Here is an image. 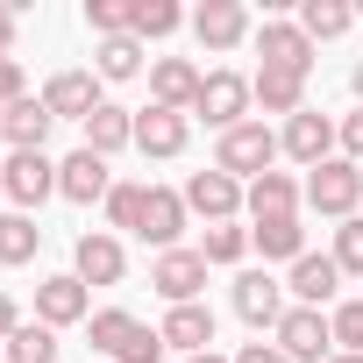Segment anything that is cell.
Here are the masks:
<instances>
[{"label":"cell","mask_w":363,"mask_h":363,"mask_svg":"<svg viewBox=\"0 0 363 363\" xmlns=\"http://www.w3.org/2000/svg\"><path fill=\"white\" fill-rule=\"evenodd\" d=\"M157 335H164V349L200 356V349H214V306H207V299H200V306H171Z\"/></svg>","instance_id":"cell-23"},{"label":"cell","mask_w":363,"mask_h":363,"mask_svg":"<svg viewBox=\"0 0 363 363\" xmlns=\"http://www.w3.org/2000/svg\"><path fill=\"white\" fill-rule=\"evenodd\" d=\"M0 200H8V186H0Z\"/></svg>","instance_id":"cell-45"},{"label":"cell","mask_w":363,"mask_h":363,"mask_svg":"<svg viewBox=\"0 0 363 363\" xmlns=\"http://www.w3.org/2000/svg\"><path fill=\"white\" fill-rule=\"evenodd\" d=\"M299 29L313 43H335V36L356 29V8H349V0H299Z\"/></svg>","instance_id":"cell-29"},{"label":"cell","mask_w":363,"mask_h":363,"mask_svg":"<svg viewBox=\"0 0 363 363\" xmlns=\"http://www.w3.org/2000/svg\"><path fill=\"white\" fill-rule=\"evenodd\" d=\"M86 150L93 157H114V150H135V107H100L93 121H86Z\"/></svg>","instance_id":"cell-24"},{"label":"cell","mask_w":363,"mask_h":363,"mask_svg":"<svg viewBox=\"0 0 363 363\" xmlns=\"http://www.w3.org/2000/svg\"><path fill=\"white\" fill-rule=\"evenodd\" d=\"M306 207L320 214V221H356L363 214V164H349V157H328V164H313L306 171Z\"/></svg>","instance_id":"cell-1"},{"label":"cell","mask_w":363,"mask_h":363,"mask_svg":"<svg viewBox=\"0 0 363 363\" xmlns=\"http://www.w3.org/2000/svg\"><path fill=\"white\" fill-rule=\"evenodd\" d=\"M328 363H363V356H342V349H335V356H328Z\"/></svg>","instance_id":"cell-44"},{"label":"cell","mask_w":363,"mask_h":363,"mask_svg":"<svg viewBox=\"0 0 363 363\" xmlns=\"http://www.w3.org/2000/svg\"><path fill=\"white\" fill-rule=\"evenodd\" d=\"M86 335H93V349H100L107 363H121V349H128V342L143 335V320H135L128 306H100V313L86 320Z\"/></svg>","instance_id":"cell-26"},{"label":"cell","mask_w":363,"mask_h":363,"mask_svg":"<svg viewBox=\"0 0 363 363\" xmlns=\"http://www.w3.org/2000/svg\"><path fill=\"white\" fill-rule=\"evenodd\" d=\"M93 72H100V86L143 79V43H135V36H100V43H93Z\"/></svg>","instance_id":"cell-25"},{"label":"cell","mask_w":363,"mask_h":363,"mask_svg":"<svg viewBox=\"0 0 363 363\" xmlns=\"http://www.w3.org/2000/svg\"><path fill=\"white\" fill-rule=\"evenodd\" d=\"M186 363H235V356H221V349H200V356H186Z\"/></svg>","instance_id":"cell-42"},{"label":"cell","mask_w":363,"mask_h":363,"mask_svg":"<svg viewBox=\"0 0 363 363\" xmlns=\"http://www.w3.org/2000/svg\"><path fill=\"white\" fill-rule=\"evenodd\" d=\"M86 29L100 36H128V0H86Z\"/></svg>","instance_id":"cell-36"},{"label":"cell","mask_w":363,"mask_h":363,"mask_svg":"<svg viewBox=\"0 0 363 363\" xmlns=\"http://www.w3.org/2000/svg\"><path fill=\"white\" fill-rule=\"evenodd\" d=\"M328 328H335V349L342 356H363V299H335L328 306Z\"/></svg>","instance_id":"cell-34"},{"label":"cell","mask_w":363,"mask_h":363,"mask_svg":"<svg viewBox=\"0 0 363 363\" xmlns=\"http://www.w3.org/2000/svg\"><path fill=\"white\" fill-rule=\"evenodd\" d=\"M178 22H186L178 0H128V36L135 43H164V36H178Z\"/></svg>","instance_id":"cell-27"},{"label":"cell","mask_w":363,"mask_h":363,"mask_svg":"<svg viewBox=\"0 0 363 363\" xmlns=\"http://www.w3.org/2000/svg\"><path fill=\"white\" fill-rule=\"evenodd\" d=\"M0 363H8V356H0Z\"/></svg>","instance_id":"cell-47"},{"label":"cell","mask_w":363,"mask_h":363,"mask_svg":"<svg viewBox=\"0 0 363 363\" xmlns=\"http://www.w3.org/2000/svg\"><path fill=\"white\" fill-rule=\"evenodd\" d=\"M15 36H22V8H0V57H15Z\"/></svg>","instance_id":"cell-40"},{"label":"cell","mask_w":363,"mask_h":363,"mask_svg":"<svg viewBox=\"0 0 363 363\" xmlns=\"http://www.w3.org/2000/svg\"><path fill=\"white\" fill-rule=\"evenodd\" d=\"M278 150H285L299 171H313V164H328V157H335V121H328L320 107H299V114L278 128Z\"/></svg>","instance_id":"cell-14"},{"label":"cell","mask_w":363,"mask_h":363,"mask_svg":"<svg viewBox=\"0 0 363 363\" xmlns=\"http://www.w3.org/2000/svg\"><path fill=\"white\" fill-rule=\"evenodd\" d=\"M193 36H200V50L228 57V50H242L257 29H250V8H242V0H200V8H193Z\"/></svg>","instance_id":"cell-10"},{"label":"cell","mask_w":363,"mask_h":363,"mask_svg":"<svg viewBox=\"0 0 363 363\" xmlns=\"http://www.w3.org/2000/svg\"><path fill=\"white\" fill-rule=\"evenodd\" d=\"M285 292H292V306H320V313H328V306L342 299V264H335V257H313V250H306V257L292 264Z\"/></svg>","instance_id":"cell-19"},{"label":"cell","mask_w":363,"mask_h":363,"mask_svg":"<svg viewBox=\"0 0 363 363\" xmlns=\"http://www.w3.org/2000/svg\"><path fill=\"white\" fill-rule=\"evenodd\" d=\"M72 278H79V285H121V278H128V250H121V235L86 228V235L72 242Z\"/></svg>","instance_id":"cell-12"},{"label":"cell","mask_w":363,"mask_h":363,"mask_svg":"<svg viewBox=\"0 0 363 363\" xmlns=\"http://www.w3.org/2000/svg\"><path fill=\"white\" fill-rule=\"evenodd\" d=\"M50 128H57V114L43 107V93H29V100H15L8 114H0V143L8 150H43Z\"/></svg>","instance_id":"cell-21"},{"label":"cell","mask_w":363,"mask_h":363,"mask_svg":"<svg viewBox=\"0 0 363 363\" xmlns=\"http://www.w3.org/2000/svg\"><path fill=\"white\" fill-rule=\"evenodd\" d=\"M0 356H8V363H57V356H65V342H57V328H43V320H22L8 342H0Z\"/></svg>","instance_id":"cell-28"},{"label":"cell","mask_w":363,"mask_h":363,"mask_svg":"<svg viewBox=\"0 0 363 363\" xmlns=\"http://www.w3.org/2000/svg\"><path fill=\"white\" fill-rule=\"evenodd\" d=\"M15 328H22V306H15V299H8V292H0V342H8V335H15Z\"/></svg>","instance_id":"cell-41"},{"label":"cell","mask_w":363,"mask_h":363,"mask_svg":"<svg viewBox=\"0 0 363 363\" xmlns=\"http://www.w3.org/2000/svg\"><path fill=\"white\" fill-rule=\"evenodd\" d=\"M193 114L214 128V135H228V128H242V121H257V86L242 79V72H207L200 79V100H193Z\"/></svg>","instance_id":"cell-3"},{"label":"cell","mask_w":363,"mask_h":363,"mask_svg":"<svg viewBox=\"0 0 363 363\" xmlns=\"http://www.w3.org/2000/svg\"><path fill=\"white\" fill-rule=\"evenodd\" d=\"M349 86H356V107H363V57H356V72H349Z\"/></svg>","instance_id":"cell-43"},{"label":"cell","mask_w":363,"mask_h":363,"mask_svg":"<svg viewBox=\"0 0 363 363\" xmlns=\"http://www.w3.org/2000/svg\"><path fill=\"white\" fill-rule=\"evenodd\" d=\"M43 107L57 114V121H93L100 107H107V93H100V72H50L43 79Z\"/></svg>","instance_id":"cell-11"},{"label":"cell","mask_w":363,"mask_h":363,"mask_svg":"<svg viewBox=\"0 0 363 363\" xmlns=\"http://www.w3.org/2000/svg\"><path fill=\"white\" fill-rule=\"evenodd\" d=\"M36 320L43 328H79V320H93V285H79L72 271H57V278H43L36 285Z\"/></svg>","instance_id":"cell-15"},{"label":"cell","mask_w":363,"mask_h":363,"mask_svg":"<svg viewBox=\"0 0 363 363\" xmlns=\"http://www.w3.org/2000/svg\"><path fill=\"white\" fill-rule=\"evenodd\" d=\"M186 221H193V207H186V193H171V186H150L143 193V221H135V235L164 257V250H178V235H186Z\"/></svg>","instance_id":"cell-13"},{"label":"cell","mask_w":363,"mask_h":363,"mask_svg":"<svg viewBox=\"0 0 363 363\" xmlns=\"http://www.w3.org/2000/svg\"><path fill=\"white\" fill-rule=\"evenodd\" d=\"M143 193H150L143 178H114V193H107V235H114V228L135 235V221H143Z\"/></svg>","instance_id":"cell-33"},{"label":"cell","mask_w":363,"mask_h":363,"mask_svg":"<svg viewBox=\"0 0 363 363\" xmlns=\"http://www.w3.org/2000/svg\"><path fill=\"white\" fill-rule=\"evenodd\" d=\"M250 250H257L264 264H299V257H306V221H299V214L250 221Z\"/></svg>","instance_id":"cell-22"},{"label":"cell","mask_w":363,"mask_h":363,"mask_svg":"<svg viewBox=\"0 0 363 363\" xmlns=\"http://www.w3.org/2000/svg\"><path fill=\"white\" fill-rule=\"evenodd\" d=\"M0 114H8V107H0Z\"/></svg>","instance_id":"cell-46"},{"label":"cell","mask_w":363,"mask_h":363,"mask_svg":"<svg viewBox=\"0 0 363 363\" xmlns=\"http://www.w3.org/2000/svg\"><path fill=\"white\" fill-rule=\"evenodd\" d=\"M36 250H43L36 214H0V264H8V271H22V264H36Z\"/></svg>","instance_id":"cell-30"},{"label":"cell","mask_w":363,"mask_h":363,"mask_svg":"<svg viewBox=\"0 0 363 363\" xmlns=\"http://www.w3.org/2000/svg\"><path fill=\"white\" fill-rule=\"evenodd\" d=\"M150 285H157L164 306H200V292H207V257L178 242V250H164V257L150 264Z\"/></svg>","instance_id":"cell-7"},{"label":"cell","mask_w":363,"mask_h":363,"mask_svg":"<svg viewBox=\"0 0 363 363\" xmlns=\"http://www.w3.org/2000/svg\"><path fill=\"white\" fill-rule=\"evenodd\" d=\"M178 193H186V207H193L207 228H221V221H242V200H250V186H242V178H228V171H214V164H207V171H193Z\"/></svg>","instance_id":"cell-4"},{"label":"cell","mask_w":363,"mask_h":363,"mask_svg":"<svg viewBox=\"0 0 363 363\" xmlns=\"http://www.w3.org/2000/svg\"><path fill=\"white\" fill-rule=\"evenodd\" d=\"M328 257L342 264V278H363V214L335 228V250H328Z\"/></svg>","instance_id":"cell-35"},{"label":"cell","mask_w":363,"mask_h":363,"mask_svg":"<svg viewBox=\"0 0 363 363\" xmlns=\"http://www.w3.org/2000/svg\"><path fill=\"white\" fill-rule=\"evenodd\" d=\"M200 65L193 57H150V107H171V114H193L200 100Z\"/></svg>","instance_id":"cell-17"},{"label":"cell","mask_w":363,"mask_h":363,"mask_svg":"<svg viewBox=\"0 0 363 363\" xmlns=\"http://www.w3.org/2000/svg\"><path fill=\"white\" fill-rule=\"evenodd\" d=\"M228 299H235V313L257 328V335H278V320H285V285L271 278V271H235V285H228Z\"/></svg>","instance_id":"cell-8"},{"label":"cell","mask_w":363,"mask_h":363,"mask_svg":"<svg viewBox=\"0 0 363 363\" xmlns=\"http://www.w3.org/2000/svg\"><path fill=\"white\" fill-rule=\"evenodd\" d=\"M29 100V79H22V57H0V107Z\"/></svg>","instance_id":"cell-38"},{"label":"cell","mask_w":363,"mask_h":363,"mask_svg":"<svg viewBox=\"0 0 363 363\" xmlns=\"http://www.w3.org/2000/svg\"><path fill=\"white\" fill-rule=\"evenodd\" d=\"M278 135L264 128V114L257 121H242V128H228L221 143H214V171H228V178H242V186H257L264 171H278Z\"/></svg>","instance_id":"cell-2"},{"label":"cell","mask_w":363,"mask_h":363,"mask_svg":"<svg viewBox=\"0 0 363 363\" xmlns=\"http://www.w3.org/2000/svg\"><path fill=\"white\" fill-rule=\"evenodd\" d=\"M193 143V114H171V107H135V150L171 164V157H186Z\"/></svg>","instance_id":"cell-16"},{"label":"cell","mask_w":363,"mask_h":363,"mask_svg":"<svg viewBox=\"0 0 363 363\" xmlns=\"http://www.w3.org/2000/svg\"><path fill=\"white\" fill-rule=\"evenodd\" d=\"M271 342H278L292 363H328V356H335V328H328L320 306H285V320H278Z\"/></svg>","instance_id":"cell-9"},{"label":"cell","mask_w":363,"mask_h":363,"mask_svg":"<svg viewBox=\"0 0 363 363\" xmlns=\"http://www.w3.org/2000/svg\"><path fill=\"white\" fill-rule=\"evenodd\" d=\"M200 257H207V271H214V264H242V257H250V228H242V221L207 228V235H200Z\"/></svg>","instance_id":"cell-32"},{"label":"cell","mask_w":363,"mask_h":363,"mask_svg":"<svg viewBox=\"0 0 363 363\" xmlns=\"http://www.w3.org/2000/svg\"><path fill=\"white\" fill-rule=\"evenodd\" d=\"M0 186H8L15 214H36L50 193H57V164L43 150H8V164H0Z\"/></svg>","instance_id":"cell-5"},{"label":"cell","mask_w":363,"mask_h":363,"mask_svg":"<svg viewBox=\"0 0 363 363\" xmlns=\"http://www.w3.org/2000/svg\"><path fill=\"white\" fill-rule=\"evenodd\" d=\"M250 221H278V214H299L306 207V178H292V171H264L257 186H250Z\"/></svg>","instance_id":"cell-20"},{"label":"cell","mask_w":363,"mask_h":363,"mask_svg":"<svg viewBox=\"0 0 363 363\" xmlns=\"http://www.w3.org/2000/svg\"><path fill=\"white\" fill-rule=\"evenodd\" d=\"M313 50H320V43H313L299 22H285V15H271V22L257 29V57H264L257 72H292V79H306V72H313Z\"/></svg>","instance_id":"cell-6"},{"label":"cell","mask_w":363,"mask_h":363,"mask_svg":"<svg viewBox=\"0 0 363 363\" xmlns=\"http://www.w3.org/2000/svg\"><path fill=\"white\" fill-rule=\"evenodd\" d=\"M235 363H292V356H285L278 342H264V335H257V342H242V349H235Z\"/></svg>","instance_id":"cell-39"},{"label":"cell","mask_w":363,"mask_h":363,"mask_svg":"<svg viewBox=\"0 0 363 363\" xmlns=\"http://www.w3.org/2000/svg\"><path fill=\"white\" fill-rule=\"evenodd\" d=\"M57 193H65L72 207H93V200L107 207V193H114V171H107V157H93V150L79 143V150L57 164Z\"/></svg>","instance_id":"cell-18"},{"label":"cell","mask_w":363,"mask_h":363,"mask_svg":"<svg viewBox=\"0 0 363 363\" xmlns=\"http://www.w3.org/2000/svg\"><path fill=\"white\" fill-rule=\"evenodd\" d=\"M250 86H257V107H264V114H285V121H292V114L306 107V79H292V72H257Z\"/></svg>","instance_id":"cell-31"},{"label":"cell","mask_w":363,"mask_h":363,"mask_svg":"<svg viewBox=\"0 0 363 363\" xmlns=\"http://www.w3.org/2000/svg\"><path fill=\"white\" fill-rule=\"evenodd\" d=\"M335 143H342V157H349V164H363V107L335 121Z\"/></svg>","instance_id":"cell-37"}]
</instances>
